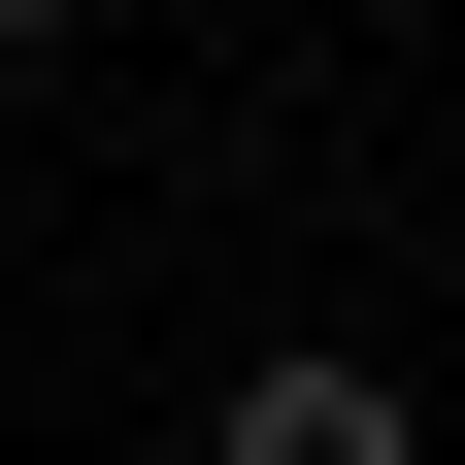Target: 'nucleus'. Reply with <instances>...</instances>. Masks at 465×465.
<instances>
[{
	"label": "nucleus",
	"mask_w": 465,
	"mask_h": 465,
	"mask_svg": "<svg viewBox=\"0 0 465 465\" xmlns=\"http://www.w3.org/2000/svg\"><path fill=\"white\" fill-rule=\"evenodd\" d=\"M0 34H67V0H0Z\"/></svg>",
	"instance_id": "obj_2"
},
{
	"label": "nucleus",
	"mask_w": 465,
	"mask_h": 465,
	"mask_svg": "<svg viewBox=\"0 0 465 465\" xmlns=\"http://www.w3.org/2000/svg\"><path fill=\"white\" fill-rule=\"evenodd\" d=\"M200 465H432V399H399V366H332V332H300V366H232V432Z\"/></svg>",
	"instance_id": "obj_1"
}]
</instances>
